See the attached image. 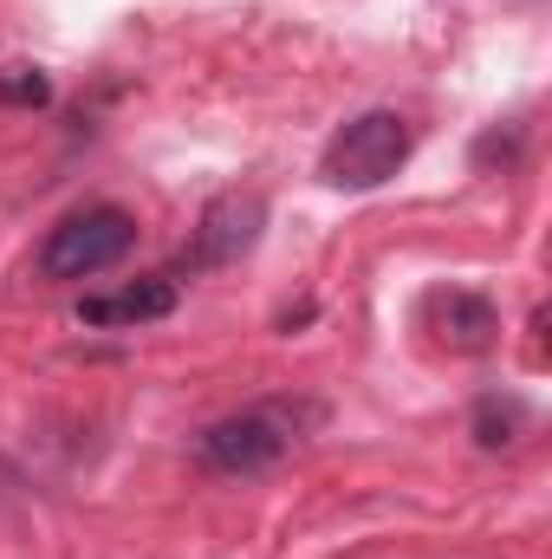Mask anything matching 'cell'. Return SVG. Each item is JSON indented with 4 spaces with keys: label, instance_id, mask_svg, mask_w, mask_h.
Masks as SVG:
<instances>
[{
    "label": "cell",
    "instance_id": "6da1fadb",
    "mask_svg": "<svg viewBox=\"0 0 552 559\" xmlns=\"http://www.w3.org/2000/svg\"><path fill=\"white\" fill-rule=\"evenodd\" d=\"M312 423H319V404L274 397V404H254V411H235V417L208 423L202 442H195V455H202L215 475H261V468H274Z\"/></svg>",
    "mask_w": 552,
    "mask_h": 559
},
{
    "label": "cell",
    "instance_id": "7a4b0ae2",
    "mask_svg": "<svg viewBox=\"0 0 552 559\" xmlns=\"http://www.w3.org/2000/svg\"><path fill=\"white\" fill-rule=\"evenodd\" d=\"M131 248H137V215L118 202H85L39 241L33 267H39V280H92L118 267Z\"/></svg>",
    "mask_w": 552,
    "mask_h": 559
},
{
    "label": "cell",
    "instance_id": "3957f363",
    "mask_svg": "<svg viewBox=\"0 0 552 559\" xmlns=\"http://www.w3.org/2000/svg\"><path fill=\"white\" fill-rule=\"evenodd\" d=\"M404 156H410V118L404 111H364L325 143L319 169L332 189H377L404 169Z\"/></svg>",
    "mask_w": 552,
    "mask_h": 559
},
{
    "label": "cell",
    "instance_id": "277c9868",
    "mask_svg": "<svg viewBox=\"0 0 552 559\" xmlns=\"http://www.w3.org/2000/svg\"><path fill=\"white\" fill-rule=\"evenodd\" d=\"M261 228H267V202H261L254 189H228V195H215V202L202 209V222H195L189 267H235L241 254H254Z\"/></svg>",
    "mask_w": 552,
    "mask_h": 559
},
{
    "label": "cell",
    "instance_id": "5b68a950",
    "mask_svg": "<svg viewBox=\"0 0 552 559\" xmlns=\"http://www.w3.org/2000/svg\"><path fill=\"white\" fill-rule=\"evenodd\" d=\"M429 325H435V338H442L448 352H488V345L501 338L494 299H488V293H461V286L429 299Z\"/></svg>",
    "mask_w": 552,
    "mask_h": 559
},
{
    "label": "cell",
    "instance_id": "8992f818",
    "mask_svg": "<svg viewBox=\"0 0 552 559\" xmlns=\"http://www.w3.org/2000/svg\"><path fill=\"white\" fill-rule=\"evenodd\" d=\"M176 312V280L169 274H143L118 293H92L79 306L85 325H149V319H169Z\"/></svg>",
    "mask_w": 552,
    "mask_h": 559
},
{
    "label": "cell",
    "instance_id": "52a82bcc",
    "mask_svg": "<svg viewBox=\"0 0 552 559\" xmlns=\"http://www.w3.org/2000/svg\"><path fill=\"white\" fill-rule=\"evenodd\" d=\"M520 423H527V404H520V397H481V411H475V442H481V449H501V442L520 436Z\"/></svg>",
    "mask_w": 552,
    "mask_h": 559
},
{
    "label": "cell",
    "instance_id": "ba28073f",
    "mask_svg": "<svg viewBox=\"0 0 552 559\" xmlns=\"http://www.w3.org/2000/svg\"><path fill=\"white\" fill-rule=\"evenodd\" d=\"M52 98V79L39 72V66H0V105H13V111H39Z\"/></svg>",
    "mask_w": 552,
    "mask_h": 559
}]
</instances>
